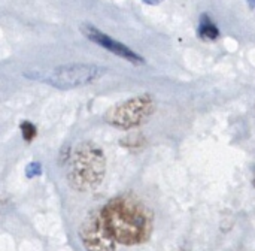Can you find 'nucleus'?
<instances>
[{"label":"nucleus","instance_id":"obj_1","mask_svg":"<svg viewBox=\"0 0 255 251\" xmlns=\"http://www.w3.org/2000/svg\"><path fill=\"white\" fill-rule=\"evenodd\" d=\"M103 220L121 246H139L151 238L154 217L151 210L131 195H120L112 198L102 208Z\"/></svg>","mask_w":255,"mask_h":251},{"label":"nucleus","instance_id":"obj_2","mask_svg":"<svg viewBox=\"0 0 255 251\" xmlns=\"http://www.w3.org/2000/svg\"><path fill=\"white\" fill-rule=\"evenodd\" d=\"M106 174L103 150L91 141L81 142L70 154L67 181L73 190L93 192L100 187Z\"/></svg>","mask_w":255,"mask_h":251},{"label":"nucleus","instance_id":"obj_3","mask_svg":"<svg viewBox=\"0 0 255 251\" xmlns=\"http://www.w3.org/2000/svg\"><path fill=\"white\" fill-rule=\"evenodd\" d=\"M155 111L151 94H139L114 105L105 114V121L120 130H131L145 124Z\"/></svg>","mask_w":255,"mask_h":251},{"label":"nucleus","instance_id":"obj_4","mask_svg":"<svg viewBox=\"0 0 255 251\" xmlns=\"http://www.w3.org/2000/svg\"><path fill=\"white\" fill-rule=\"evenodd\" d=\"M103 73H105V69L100 66L85 64V63H73V64L58 66L37 78H40L43 82H46L55 88L70 90V88L88 85V84L97 81Z\"/></svg>","mask_w":255,"mask_h":251},{"label":"nucleus","instance_id":"obj_5","mask_svg":"<svg viewBox=\"0 0 255 251\" xmlns=\"http://www.w3.org/2000/svg\"><path fill=\"white\" fill-rule=\"evenodd\" d=\"M79 238L87 251H115L117 241L111 235L100 211H91L79 228Z\"/></svg>","mask_w":255,"mask_h":251},{"label":"nucleus","instance_id":"obj_6","mask_svg":"<svg viewBox=\"0 0 255 251\" xmlns=\"http://www.w3.org/2000/svg\"><path fill=\"white\" fill-rule=\"evenodd\" d=\"M81 31L87 36V39H90L91 42L97 43L99 46L108 49L109 52L133 63V64H143L145 58L142 55H139L137 52H134L131 48H128L127 45H124L120 40H115L114 37H111L109 34L100 31L99 28H96L91 24H82L81 25Z\"/></svg>","mask_w":255,"mask_h":251},{"label":"nucleus","instance_id":"obj_7","mask_svg":"<svg viewBox=\"0 0 255 251\" xmlns=\"http://www.w3.org/2000/svg\"><path fill=\"white\" fill-rule=\"evenodd\" d=\"M197 34H199L200 39H205V40H217V39L220 37V28H218V25L211 19V16H209L208 13H203V15L200 16Z\"/></svg>","mask_w":255,"mask_h":251},{"label":"nucleus","instance_id":"obj_8","mask_svg":"<svg viewBox=\"0 0 255 251\" xmlns=\"http://www.w3.org/2000/svg\"><path fill=\"white\" fill-rule=\"evenodd\" d=\"M19 130H21L22 139H24L25 142H31V141L36 138V135H37L36 126H34L33 123H30V121H22V123L19 124Z\"/></svg>","mask_w":255,"mask_h":251},{"label":"nucleus","instance_id":"obj_9","mask_svg":"<svg viewBox=\"0 0 255 251\" xmlns=\"http://www.w3.org/2000/svg\"><path fill=\"white\" fill-rule=\"evenodd\" d=\"M40 174H42V166H40L39 162H31V163L27 165V168H25V175H27L28 178L39 177Z\"/></svg>","mask_w":255,"mask_h":251},{"label":"nucleus","instance_id":"obj_10","mask_svg":"<svg viewBox=\"0 0 255 251\" xmlns=\"http://www.w3.org/2000/svg\"><path fill=\"white\" fill-rule=\"evenodd\" d=\"M248 1V6L251 7V9H254L255 7V0H247Z\"/></svg>","mask_w":255,"mask_h":251},{"label":"nucleus","instance_id":"obj_11","mask_svg":"<svg viewBox=\"0 0 255 251\" xmlns=\"http://www.w3.org/2000/svg\"><path fill=\"white\" fill-rule=\"evenodd\" d=\"M146 3H149V4H155V3H158L160 0H145Z\"/></svg>","mask_w":255,"mask_h":251},{"label":"nucleus","instance_id":"obj_12","mask_svg":"<svg viewBox=\"0 0 255 251\" xmlns=\"http://www.w3.org/2000/svg\"><path fill=\"white\" fill-rule=\"evenodd\" d=\"M254 184H255V181H254Z\"/></svg>","mask_w":255,"mask_h":251}]
</instances>
